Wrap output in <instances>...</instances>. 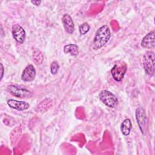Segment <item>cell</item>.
Instances as JSON below:
<instances>
[{"label": "cell", "instance_id": "1", "mask_svg": "<svg viewBox=\"0 0 155 155\" xmlns=\"http://www.w3.org/2000/svg\"><path fill=\"white\" fill-rule=\"evenodd\" d=\"M110 37L111 32L108 26L107 25H102L96 33L92 43V48L94 50L101 48L108 42Z\"/></svg>", "mask_w": 155, "mask_h": 155}, {"label": "cell", "instance_id": "5", "mask_svg": "<svg viewBox=\"0 0 155 155\" xmlns=\"http://www.w3.org/2000/svg\"><path fill=\"white\" fill-rule=\"evenodd\" d=\"M135 116L139 128L142 134L144 135L146 132L147 124V117L145 109L141 106L138 107L136 110Z\"/></svg>", "mask_w": 155, "mask_h": 155}, {"label": "cell", "instance_id": "7", "mask_svg": "<svg viewBox=\"0 0 155 155\" xmlns=\"http://www.w3.org/2000/svg\"><path fill=\"white\" fill-rule=\"evenodd\" d=\"M12 33L13 38L19 44H22L25 39V31L19 24H15L12 28Z\"/></svg>", "mask_w": 155, "mask_h": 155}, {"label": "cell", "instance_id": "13", "mask_svg": "<svg viewBox=\"0 0 155 155\" xmlns=\"http://www.w3.org/2000/svg\"><path fill=\"white\" fill-rule=\"evenodd\" d=\"M78 46L76 44H70L64 47V52L65 54H70L71 56H77L79 54Z\"/></svg>", "mask_w": 155, "mask_h": 155}, {"label": "cell", "instance_id": "6", "mask_svg": "<svg viewBox=\"0 0 155 155\" xmlns=\"http://www.w3.org/2000/svg\"><path fill=\"white\" fill-rule=\"evenodd\" d=\"M7 90L10 93L18 97H30L32 95L31 93L29 90L17 85H9Z\"/></svg>", "mask_w": 155, "mask_h": 155}, {"label": "cell", "instance_id": "16", "mask_svg": "<svg viewBox=\"0 0 155 155\" xmlns=\"http://www.w3.org/2000/svg\"><path fill=\"white\" fill-rule=\"evenodd\" d=\"M31 2L33 5H36V6H38V5H39L41 4L42 1H31Z\"/></svg>", "mask_w": 155, "mask_h": 155}, {"label": "cell", "instance_id": "2", "mask_svg": "<svg viewBox=\"0 0 155 155\" xmlns=\"http://www.w3.org/2000/svg\"><path fill=\"white\" fill-rule=\"evenodd\" d=\"M155 54L153 51H147L143 56V68L149 75H153L154 73L155 67Z\"/></svg>", "mask_w": 155, "mask_h": 155}, {"label": "cell", "instance_id": "11", "mask_svg": "<svg viewBox=\"0 0 155 155\" xmlns=\"http://www.w3.org/2000/svg\"><path fill=\"white\" fill-rule=\"evenodd\" d=\"M62 21L65 31L69 34H72L74 30V24L71 17L68 14H64Z\"/></svg>", "mask_w": 155, "mask_h": 155}, {"label": "cell", "instance_id": "3", "mask_svg": "<svg viewBox=\"0 0 155 155\" xmlns=\"http://www.w3.org/2000/svg\"><path fill=\"white\" fill-rule=\"evenodd\" d=\"M99 97L100 101L110 108H115L118 105V99L117 97L108 90H102L99 93Z\"/></svg>", "mask_w": 155, "mask_h": 155}, {"label": "cell", "instance_id": "12", "mask_svg": "<svg viewBox=\"0 0 155 155\" xmlns=\"http://www.w3.org/2000/svg\"><path fill=\"white\" fill-rule=\"evenodd\" d=\"M132 128V124L131 120L128 118L125 119L121 124L120 130L124 136H128L130 133L131 130Z\"/></svg>", "mask_w": 155, "mask_h": 155}, {"label": "cell", "instance_id": "8", "mask_svg": "<svg viewBox=\"0 0 155 155\" xmlns=\"http://www.w3.org/2000/svg\"><path fill=\"white\" fill-rule=\"evenodd\" d=\"M36 77V70L33 65H28L23 70L21 79L24 82H31Z\"/></svg>", "mask_w": 155, "mask_h": 155}, {"label": "cell", "instance_id": "4", "mask_svg": "<svg viewBox=\"0 0 155 155\" xmlns=\"http://www.w3.org/2000/svg\"><path fill=\"white\" fill-rule=\"evenodd\" d=\"M127 70V65L125 62L120 61L114 65L111 70V73L113 79L117 81H121Z\"/></svg>", "mask_w": 155, "mask_h": 155}, {"label": "cell", "instance_id": "15", "mask_svg": "<svg viewBox=\"0 0 155 155\" xmlns=\"http://www.w3.org/2000/svg\"><path fill=\"white\" fill-rule=\"evenodd\" d=\"M59 68V65L58 63L56 61L53 62L50 65V70H51V74H56L58 73Z\"/></svg>", "mask_w": 155, "mask_h": 155}, {"label": "cell", "instance_id": "10", "mask_svg": "<svg viewBox=\"0 0 155 155\" xmlns=\"http://www.w3.org/2000/svg\"><path fill=\"white\" fill-rule=\"evenodd\" d=\"M7 105L13 109L18 111H24L30 107V105L25 101H19L15 99H9L7 102Z\"/></svg>", "mask_w": 155, "mask_h": 155}, {"label": "cell", "instance_id": "17", "mask_svg": "<svg viewBox=\"0 0 155 155\" xmlns=\"http://www.w3.org/2000/svg\"><path fill=\"white\" fill-rule=\"evenodd\" d=\"M1 69H2V72H1V80L2 79V77H3V74H4V67H3V65H2V64L1 63Z\"/></svg>", "mask_w": 155, "mask_h": 155}, {"label": "cell", "instance_id": "9", "mask_svg": "<svg viewBox=\"0 0 155 155\" xmlns=\"http://www.w3.org/2000/svg\"><path fill=\"white\" fill-rule=\"evenodd\" d=\"M141 45L145 48L152 49L155 47V32L154 30L147 33L141 41Z\"/></svg>", "mask_w": 155, "mask_h": 155}, {"label": "cell", "instance_id": "14", "mask_svg": "<svg viewBox=\"0 0 155 155\" xmlns=\"http://www.w3.org/2000/svg\"><path fill=\"white\" fill-rule=\"evenodd\" d=\"M90 28V27L89 24L87 22H84L80 25L79 32L81 35H85L89 31Z\"/></svg>", "mask_w": 155, "mask_h": 155}]
</instances>
